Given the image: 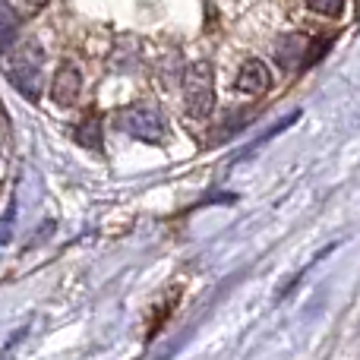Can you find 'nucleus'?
<instances>
[{
    "instance_id": "nucleus-7",
    "label": "nucleus",
    "mask_w": 360,
    "mask_h": 360,
    "mask_svg": "<svg viewBox=\"0 0 360 360\" xmlns=\"http://www.w3.org/2000/svg\"><path fill=\"white\" fill-rule=\"evenodd\" d=\"M13 32H16V16H13V10L0 0V48H6L13 38Z\"/></svg>"
},
{
    "instance_id": "nucleus-8",
    "label": "nucleus",
    "mask_w": 360,
    "mask_h": 360,
    "mask_svg": "<svg viewBox=\"0 0 360 360\" xmlns=\"http://www.w3.org/2000/svg\"><path fill=\"white\" fill-rule=\"evenodd\" d=\"M76 139H79L82 146H92V149H98L101 146V127H98V120H86V124L76 130Z\"/></svg>"
},
{
    "instance_id": "nucleus-3",
    "label": "nucleus",
    "mask_w": 360,
    "mask_h": 360,
    "mask_svg": "<svg viewBox=\"0 0 360 360\" xmlns=\"http://www.w3.org/2000/svg\"><path fill=\"white\" fill-rule=\"evenodd\" d=\"M117 124L124 127L130 136L143 139V143L155 146L165 139V117L158 111H152V108H130V111L120 114Z\"/></svg>"
},
{
    "instance_id": "nucleus-6",
    "label": "nucleus",
    "mask_w": 360,
    "mask_h": 360,
    "mask_svg": "<svg viewBox=\"0 0 360 360\" xmlns=\"http://www.w3.org/2000/svg\"><path fill=\"white\" fill-rule=\"evenodd\" d=\"M269 82L272 79H269V70L262 60H247L243 70L237 73V89L247 95H262L269 89Z\"/></svg>"
},
{
    "instance_id": "nucleus-9",
    "label": "nucleus",
    "mask_w": 360,
    "mask_h": 360,
    "mask_svg": "<svg viewBox=\"0 0 360 360\" xmlns=\"http://www.w3.org/2000/svg\"><path fill=\"white\" fill-rule=\"evenodd\" d=\"M307 4L316 13H323V16H342L345 10V0H307Z\"/></svg>"
},
{
    "instance_id": "nucleus-4",
    "label": "nucleus",
    "mask_w": 360,
    "mask_h": 360,
    "mask_svg": "<svg viewBox=\"0 0 360 360\" xmlns=\"http://www.w3.org/2000/svg\"><path fill=\"white\" fill-rule=\"evenodd\" d=\"M275 60L285 70H297L310 60V38L307 35H288L275 44Z\"/></svg>"
},
{
    "instance_id": "nucleus-5",
    "label": "nucleus",
    "mask_w": 360,
    "mask_h": 360,
    "mask_svg": "<svg viewBox=\"0 0 360 360\" xmlns=\"http://www.w3.org/2000/svg\"><path fill=\"white\" fill-rule=\"evenodd\" d=\"M79 89H82V76H79V70L73 67V63H63L60 67V73H57V79H54V101L57 105H73L76 98H79Z\"/></svg>"
},
{
    "instance_id": "nucleus-2",
    "label": "nucleus",
    "mask_w": 360,
    "mask_h": 360,
    "mask_svg": "<svg viewBox=\"0 0 360 360\" xmlns=\"http://www.w3.org/2000/svg\"><path fill=\"white\" fill-rule=\"evenodd\" d=\"M184 101L186 111L193 117H209L215 108V82H212V70L209 63H196L186 70L184 76Z\"/></svg>"
},
{
    "instance_id": "nucleus-1",
    "label": "nucleus",
    "mask_w": 360,
    "mask_h": 360,
    "mask_svg": "<svg viewBox=\"0 0 360 360\" xmlns=\"http://www.w3.org/2000/svg\"><path fill=\"white\" fill-rule=\"evenodd\" d=\"M41 67H44V51L35 41H19L10 54V63H6V76L22 95L35 98L38 82H41Z\"/></svg>"
}]
</instances>
